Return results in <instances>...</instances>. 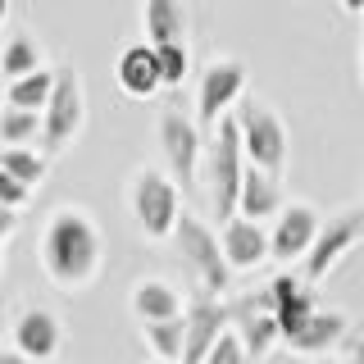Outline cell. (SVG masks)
<instances>
[{"label":"cell","instance_id":"7a4b0ae2","mask_svg":"<svg viewBox=\"0 0 364 364\" xmlns=\"http://www.w3.org/2000/svg\"><path fill=\"white\" fill-rule=\"evenodd\" d=\"M246 164H250V155L242 141V123H237V114H223L219 128H214V141H210V182H214V214H219V223H228L237 214Z\"/></svg>","mask_w":364,"mask_h":364},{"label":"cell","instance_id":"277c9868","mask_svg":"<svg viewBox=\"0 0 364 364\" xmlns=\"http://www.w3.org/2000/svg\"><path fill=\"white\" fill-rule=\"evenodd\" d=\"M173 242H178V255L191 264V273L200 278V287L205 291H228V282H232V264H228V250H223V232H214V228H205L196 214H187L182 210V219H178V232H173Z\"/></svg>","mask_w":364,"mask_h":364},{"label":"cell","instance_id":"ac0fdd59","mask_svg":"<svg viewBox=\"0 0 364 364\" xmlns=\"http://www.w3.org/2000/svg\"><path fill=\"white\" fill-rule=\"evenodd\" d=\"M346 328H350V318L341 310H314L310 323L296 337H287V350H296V355H328V350L346 337Z\"/></svg>","mask_w":364,"mask_h":364},{"label":"cell","instance_id":"f1b7e54d","mask_svg":"<svg viewBox=\"0 0 364 364\" xmlns=\"http://www.w3.org/2000/svg\"><path fill=\"white\" fill-rule=\"evenodd\" d=\"M14 228H18V210H9V205H5V214H0V237L9 242V237H14Z\"/></svg>","mask_w":364,"mask_h":364},{"label":"cell","instance_id":"6da1fadb","mask_svg":"<svg viewBox=\"0 0 364 364\" xmlns=\"http://www.w3.org/2000/svg\"><path fill=\"white\" fill-rule=\"evenodd\" d=\"M41 264L55 287H87L100 269V232L87 210H55L41 232Z\"/></svg>","mask_w":364,"mask_h":364},{"label":"cell","instance_id":"d6986e66","mask_svg":"<svg viewBox=\"0 0 364 364\" xmlns=\"http://www.w3.org/2000/svg\"><path fill=\"white\" fill-rule=\"evenodd\" d=\"M132 314L141 318V323H151V318H168V314H182V296L168 287L164 278H141L132 287Z\"/></svg>","mask_w":364,"mask_h":364},{"label":"cell","instance_id":"f546056e","mask_svg":"<svg viewBox=\"0 0 364 364\" xmlns=\"http://www.w3.org/2000/svg\"><path fill=\"white\" fill-rule=\"evenodd\" d=\"M0 364H37V360H28V355L14 346V350H5V355H0Z\"/></svg>","mask_w":364,"mask_h":364},{"label":"cell","instance_id":"83f0119b","mask_svg":"<svg viewBox=\"0 0 364 364\" xmlns=\"http://www.w3.org/2000/svg\"><path fill=\"white\" fill-rule=\"evenodd\" d=\"M28 182H23V178H14V173H5V168H0V200H5L9 205V210H18V205L23 200H28Z\"/></svg>","mask_w":364,"mask_h":364},{"label":"cell","instance_id":"4316f807","mask_svg":"<svg viewBox=\"0 0 364 364\" xmlns=\"http://www.w3.org/2000/svg\"><path fill=\"white\" fill-rule=\"evenodd\" d=\"M205 364H250V350H246L242 333H232V328H228V333L219 337V346L210 350V360H205Z\"/></svg>","mask_w":364,"mask_h":364},{"label":"cell","instance_id":"484cf974","mask_svg":"<svg viewBox=\"0 0 364 364\" xmlns=\"http://www.w3.org/2000/svg\"><path fill=\"white\" fill-rule=\"evenodd\" d=\"M155 50H159V68H164V87H182V77H187V64H191L187 41H159Z\"/></svg>","mask_w":364,"mask_h":364},{"label":"cell","instance_id":"7c38bea8","mask_svg":"<svg viewBox=\"0 0 364 364\" xmlns=\"http://www.w3.org/2000/svg\"><path fill=\"white\" fill-rule=\"evenodd\" d=\"M318 228L323 219L314 214V205L296 200V205H282L278 223H273V259H282V264H291V259H305L318 237Z\"/></svg>","mask_w":364,"mask_h":364},{"label":"cell","instance_id":"cb8c5ba5","mask_svg":"<svg viewBox=\"0 0 364 364\" xmlns=\"http://www.w3.org/2000/svg\"><path fill=\"white\" fill-rule=\"evenodd\" d=\"M32 68H41V46L32 41L28 32H9L5 55H0V73H5V82H9V77L32 73Z\"/></svg>","mask_w":364,"mask_h":364},{"label":"cell","instance_id":"603a6c76","mask_svg":"<svg viewBox=\"0 0 364 364\" xmlns=\"http://www.w3.org/2000/svg\"><path fill=\"white\" fill-rule=\"evenodd\" d=\"M141 333H146V341L155 346V355H164V360H182V350H187V314L151 318Z\"/></svg>","mask_w":364,"mask_h":364},{"label":"cell","instance_id":"d6a6232c","mask_svg":"<svg viewBox=\"0 0 364 364\" xmlns=\"http://www.w3.org/2000/svg\"><path fill=\"white\" fill-rule=\"evenodd\" d=\"M360 73H364V41H360Z\"/></svg>","mask_w":364,"mask_h":364},{"label":"cell","instance_id":"7402d4cb","mask_svg":"<svg viewBox=\"0 0 364 364\" xmlns=\"http://www.w3.org/2000/svg\"><path fill=\"white\" fill-rule=\"evenodd\" d=\"M41 128H46V109H23V105H5V109H0V141H5V146L37 141Z\"/></svg>","mask_w":364,"mask_h":364},{"label":"cell","instance_id":"d4e9b609","mask_svg":"<svg viewBox=\"0 0 364 364\" xmlns=\"http://www.w3.org/2000/svg\"><path fill=\"white\" fill-rule=\"evenodd\" d=\"M0 168L14 173V178H23L28 187H37V182L46 178V155L28 151V146H5V151H0Z\"/></svg>","mask_w":364,"mask_h":364},{"label":"cell","instance_id":"8992f818","mask_svg":"<svg viewBox=\"0 0 364 364\" xmlns=\"http://www.w3.org/2000/svg\"><path fill=\"white\" fill-rule=\"evenodd\" d=\"M237 123H242V141H246V155L250 164L259 168H273L278 173L282 164H287V132H282L278 114H273L264 100L250 96L242 109H237Z\"/></svg>","mask_w":364,"mask_h":364},{"label":"cell","instance_id":"2e32d148","mask_svg":"<svg viewBox=\"0 0 364 364\" xmlns=\"http://www.w3.org/2000/svg\"><path fill=\"white\" fill-rule=\"evenodd\" d=\"M119 87L128 91L132 100H151L159 87H164V68H159V50L155 41H141V46H128L119 55Z\"/></svg>","mask_w":364,"mask_h":364},{"label":"cell","instance_id":"5b68a950","mask_svg":"<svg viewBox=\"0 0 364 364\" xmlns=\"http://www.w3.org/2000/svg\"><path fill=\"white\" fill-rule=\"evenodd\" d=\"M360 237H364V210H341V214H333V219H323V228H318V237L310 246V255L301 259L305 282H323Z\"/></svg>","mask_w":364,"mask_h":364},{"label":"cell","instance_id":"30bf717a","mask_svg":"<svg viewBox=\"0 0 364 364\" xmlns=\"http://www.w3.org/2000/svg\"><path fill=\"white\" fill-rule=\"evenodd\" d=\"M228 328H232V305L196 296L187 305V350H182V364H205Z\"/></svg>","mask_w":364,"mask_h":364},{"label":"cell","instance_id":"4fadbf2b","mask_svg":"<svg viewBox=\"0 0 364 364\" xmlns=\"http://www.w3.org/2000/svg\"><path fill=\"white\" fill-rule=\"evenodd\" d=\"M223 250H228V264L237 273H250V269L264 264V259H273V232H264L259 219L232 214L223 223Z\"/></svg>","mask_w":364,"mask_h":364},{"label":"cell","instance_id":"e0dca14e","mask_svg":"<svg viewBox=\"0 0 364 364\" xmlns=\"http://www.w3.org/2000/svg\"><path fill=\"white\" fill-rule=\"evenodd\" d=\"M237 214H246V219H259V223L273 219V214H282V187H278V173H273V168L246 164V182H242Z\"/></svg>","mask_w":364,"mask_h":364},{"label":"cell","instance_id":"3957f363","mask_svg":"<svg viewBox=\"0 0 364 364\" xmlns=\"http://www.w3.org/2000/svg\"><path fill=\"white\" fill-rule=\"evenodd\" d=\"M132 219L141 228L146 242H168V237L178 232V178L173 173H159V168H141V173L132 178Z\"/></svg>","mask_w":364,"mask_h":364},{"label":"cell","instance_id":"8fae6325","mask_svg":"<svg viewBox=\"0 0 364 364\" xmlns=\"http://www.w3.org/2000/svg\"><path fill=\"white\" fill-rule=\"evenodd\" d=\"M232 328L242 333L250 360H264L273 346L282 341V323H278V310H273V296H255V301H237L232 305Z\"/></svg>","mask_w":364,"mask_h":364},{"label":"cell","instance_id":"9c48e42d","mask_svg":"<svg viewBox=\"0 0 364 364\" xmlns=\"http://www.w3.org/2000/svg\"><path fill=\"white\" fill-rule=\"evenodd\" d=\"M159 151H164V164L182 187L196 182V164H200V128L191 119H182L178 109L159 114Z\"/></svg>","mask_w":364,"mask_h":364},{"label":"cell","instance_id":"ffe728a7","mask_svg":"<svg viewBox=\"0 0 364 364\" xmlns=\"http://www.w3.org/2000/svg\"><path fill=\"white\" fill-rule=\"evenodd\" d=\"M60 82V68H32L23 77L5 82V105H23V109H46L50 105V91Z\"/></svg>","mask_w":364,"mask_h":364},{"label":"cell","instance_id":"44dd1931","mask_svg":"<svg viewBox=\"0 0 364 364\" xmlns=\"http://www.w3.org/2000/svg\"><path fill=\"white\" fill-rule=\"evenodd\" d=\"M141 18H146V41H182L187 32V9L182 0H146L141 5Z\"/></svg>","mask_w":364,"mask_h":364},{"label":"cell","instance_id":"52a82bcc","mask_svg":"<svg viewBox=\"0 0 364 364\" xmlns=\"http://www.w3.org/2000/svg\"><path fill=\"white\" fill-rule=\"evenodd\" d=\"M87 100H82V82H77L73 68H60V82L50 91V105H46V128H41V146L46 151H64L87 119Z\"/></svg>","mask_w":364,"mask_h":364},{"label":"cell","instance_id":"1f68e13d","mask_svg":"<svg viewBox=\"0 0 364 364\" xmlns=\"http://www.w3.org/2000/svg\"><path fill=\"white\" fill-rule=\"evenodd\" d=\"M346 5V14H364V0H341Z\"/></svg>","mask_w":364,"mask_h":364},{"label":"cell","instance_id":"9a60e30c","mask_svg":"<svg viewBox=\"0 0 364 364\" xmlns=\"http://www.w3.org/2000/svg\"><path fill=\"white\" fill-rule=\"evenodd\" d=\"M60 341H64V328H60V318H55L50 310H41V305H32V310H23L18 314V323H14V346L23 350L28 360H55L60 355Z\"/></svg>","mask_w":364,"mask_h":364},{"label":"cell","instance_id":"836d02e7","mask_svg":"<svg viewBox=\"0 0 364 364\" xmlns=\"http://www.w3.org/2000/svg\"><path fill=\"white\" fill-rule=\"evenodd\" d=\"M155 364H178V360H164V355H159V360H155Z\"/></svg>","mask_w":364,"mask_h":364},{"label":"cell","instance_id":"4dcf8cb0","mask_svg":"<svg viewBox=\"0 0 364 364\" xmlns=\"http://www.w3.org/2000/svg\"><path fill=\"white\" fill-rule=\"evenodd\" d=\"M346 364H364V341H355V346H350V360Z\"/></svg>","mask_w":364,"mask_h":364},{"label":"cell","instance_id":"5bb4252c","mask_svg":"<svg viewBox=\"0 0 364 364\" xmlns=\"http://www.w3.org/2000/svg\"><path fill=\"white\" fill-rule=\"evenodd\" d=\"M310 287H314V282H305V273H301V278H296V273H278V278L269 282L273 310H278V323H282V341L301 333V328L310 323V314L318 310Z\"/></svg>","mask_w":364,"mask_h":364},{"label":"cell","instance_id":"ba28073f","mask_svg":"<svg viewBox=\"0 0 364 364\" xmlns=\"http://www.w3.org/2000/svg\"><path fill=\"white\" fill-rule=\"evenodd\" d=\"M246 87V68L242 60H214L210 68L200 73V91H196V119L200 128H219V119L237 105Z\"/></svg>","mask_w":364,"mask_h":364}]
</instances>
